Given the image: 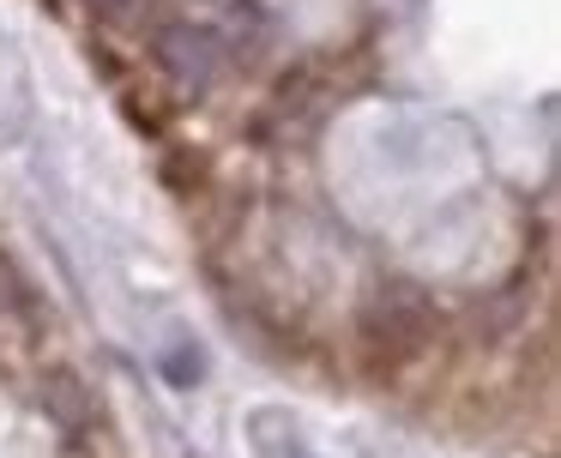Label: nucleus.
Returning <instances> with one entry per match:
<instances>
[{"label":"nucleus","instance_id":"nucleus-1","mask_svg":"<svg viewBox=\"0 0 561 458\" xmlns=\"http://www.w3.org/2000/svg\"><path fill=\"white\" fill-rule=\"evenodd\" d=\"M435 337V301L423 296L416 284L392 277V284H375L356 313V344H363V362L375 374H399L411 368L416 356Z\"/></svg>","mask_w":561,"mask_h":458},{"label":"nucleus","instance_id":"nucleus-5","mask_svg":"<svg viewBox=\"0 0 561 458\" xmlns=\"http://www.w3.org/2000/svg\"><path fill=\"white\" fill-rule=\"evenodd\" d=\"M91 7H98V12H127L134 0H91Z\"/></svg>","mask_w":561,"mask_h":458},{"label":"nucleus","instance_id":"nucleus-4","mask_svg":"<svg viewBox=\"0 0 561 458\" xmlns=\"http://www.w3.org/2000/svg\"><path fill=\"white\" fill-rule=\"evenodd\" d=\"M163 380H170V386H199V380H206V350H199V344H175L170 356H163Z\"/></svg>","mask_w":561,"mask_h":458},{"label":"nucleus","instance_id":"nucleus-3","mask_svg":"<svg viewBox=\"0 0 561 458\" xmlns=\"http://www.w3.org/2000/svg\"><path fill=\"white\" fill-rule=\"evenodd\" d=\"M49 410H55V422L73 434L79 422H85V410H91V392L73 380V374H55V380H49Z\"/></svg>","mask_w":561,"mask_h":458},{"label":"nucleus","instance_id":"nucleus-2","mask_svg":"<svg viewBox=\"0 0 561 458\" xmlns=\"http://www.w3.org/2000/svg\"><path fill=\"white\" fill-rule=\"evenodd\" d=\"M248 434H254V446L266 458H314L308 453V440L296 434V422L284 416V410H260L254 422H248Z\"/></svg>","mask_w":561,"mask_h":458}]
</instances>
